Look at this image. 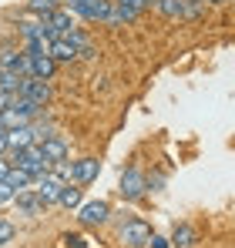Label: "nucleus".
Instances as JSON below:
<instances>
[{"label":"nucleus","mask_w":235,"mask_h":248,"mask_svg":"<svg viewBox=\"0 0 235 248\" xmlns=\"http://www.w3.org/2000/svg\"><path fill=\"white\" fill-rule=\"evenodd\" d=\"M40 108L37 104H31L27 97H17L14 94V101H10V108L7 111H0V127L3 131H10V127H20V124H31L34 121V114H37Z\"/></svg>","instance_id":"1"},{"label":"nucleus","mask_w":235,"mask_h":248,"mask_svg":"<svg viewBox=\"0 0 235 248\" xmlns=\"http://www.w3.org/2000/svg\"><path fill=\"white\" fill-rule=\"evenodd\" d=\"M14 168H20V171H27L31 178H40V174H47L50 171V165L44 161V155H40V144L34 141V144H27V148H20V151H14Z\"/></svg>","instance_id":"2"},{"label":"nucleus","mask_w":235,"mask_h":248,"mask_svg":"<svg viewBox=\"0 0 235 248\" xmlns=\"http://www.w3.org/2000/svg\"><path fill=\"white\" fill-rule=\"evenodd\" d=\"M118 238H121V245H124V248H145V245H148V238H151V228H148V221L131 218V221L121 225Z\"/></svg>","instance_id":"3"},{"label":"nucleus","mask_w":235,"mask_h":248,"mask_svg":"<svg viewBox=\"0 0 235 248\" xmlns=\"http://www.w3.org/2000/svg\"><path fill=\"white\" fill-rule=\"evenodd\" d=\"M118 191H121L124 202H138V198L148 191V178H145L138 168H128V171L121 174V188H118Z\"/></svg>","instance_id":"4"},{"label":"nucleus","mask_w":235,"mask_h":248,"mask_svg":"<svg viewBox=\"0 0 235 248\" xmlns=\"http://www.w3.org/2000/svg\"><path fill=\"white\" fill-rule=\"evenodd\" d=\"M34 181H37V185H34V191H37V198L44 202V208H47V205H57V198H61V191H64V185H67V181H61V178H57V174H50V171H47V174H40V178H34Z\"/></svg>","instance_id":"5"},{"label":"nucleus","mask_w":235,"mask_h":248,"mask_svg":"<svg viewBox=\"0 0 235 248\" xmlns=\"http://www.w3.org/2000/svg\"><path fill=\"white\" fill-rule=\"evenodd\" d=\"M17 97H27L31 104L44 108V104L50 101V84L40 81V78H24V84H20V94H17Z\"/></svg>","instance_id":"6"},{"label":"nucleus","mask_w":235,"mask_h":248,"mask_svg":"<svg viewBox=\"0 0 235 248\" xmlns=\"http://www.w3.org/2000/svg\"><path fill=\"white\" fill-rule=\"evenodd\" d=\"M108 215H111V205L108 202H84V205H78L81 225H104Z\"/></svg>","instance_id":"7"},{"label":"nucleus","mask_w":235,"mask_h":248,"mask_svg":"<svg viewBox=\"0 0 235 248\" xmlns=\"http://www.w3.org/2000/svg\"><path fill=\"white\" fill-rule=\"evenodd\" d=\"M98 171H101V161H98V158H81V161H71V178H67V181H74V185H91V181L98 178Z\"/></svg>","instance_id":"8"},{"label":"nucleus","mask_w":235,"mask_h":248,"mask_svg":"<svg viewBox=\"0 0 235 248\" xmlns=\"http://www.w3.org/2000/svg\"><path fill=\"white\" fill-rule=\"evenodd\" d=\"M40 144V155H44V161L54 168V165H61V161H67V141L64 138H44V141H37Z\"/></svg>","instance_id":"9"},{"label":"nucleus","mask_w":235,"mask_h":248,"mask_svg":"<svg viewBox=\"0 0 235 248\" xmlns=\"http://www.w3.org/2000/svg\"><path fill=\"white\" fill-rule=\"evenodd\" d=\"M0 67L7 74H17V78H27V54L14 50V47H3L0 50Z\"/></svg>","instance_id":"10"},{"label":"nucleus","mask_w":235,"mask_h":248,"mask_svg":"<svg viewBox=\"0 0 235 248\" xmlns=\"http://www.w3.org/2000/svg\"><path fill=\"white\" fill-rule=\"evenodd\" d=\"M34 141H40V134H37V127H31V124H20V127L7 131V148L10 151H20V148H27Z\"/></svg>","instance_id":"11"},{"label":"nucleus","mask_w":235,"mask_h":248,"mask_svg":"<svg viewBox=\"0 0 235 248\" xmlns=\"http://www.w3.org/2000/svg\"><path fill=\"white\" fill-rule=\"evenodd\" d=\"M54 67H57L54 57H47V54H27V78H40V81H47V78L54 74Z\"/></svg>","instance_id":"12"},{"label":"nucleus","mask_w":235,"mask_h":248,"mask_svg":"<svg viewBox=\"0 0 235 248\" xmlns=\"http://www.w3.org/2000/svg\"><path fill=\"white\" fill-rule=\"evenodd\" d=\"M17 211H20V215H27V218H34V215L44 211V202L37 198V191H34V188L17 191Z\"/></svg>","instance_id":"13"},{"label":"nucleus","mask_w":235,"mask_h":248,"mask_svg":"<svg viewBox=\"0 0 235 248\" xmlns=\"http://www.w3.org/2000/svg\"><path fill=\"white\" fill-rule=\"evenodd\" d=\"M50 57L61 61V64H71V61H78V47L67 41V37H54L50 41Z\"/></svg>","instance_id":"14"},{"label":"nucleus","mask_w":235,"mask_h":248,"mask_svg":"<svg viewBox=\"0 0 235 248\" xmlns=\"http://www.w3.org/2000/svg\"><path fill=\"white\" fill-rule=\"evenodd\" d=\"M155 7H158V14L168 17V20H182L188 14V0H155Z\"/></svg>","instance_id":"15"},{"label":"nucleus","mask_w":235,"mask_h":248,"mask_svg":"<svg viewBox=\"0 0 235 248\" xmlns=\"http://www.w3.org/2000/svg\"><path fill=\"white\" fill-rule=\"evenodd\" d=\"M3 181H7V185H10L14 191H24V188H27V185H31L34 178H31L27 171H20V168H10V171L3 174Z\"/></svg>","instance_id":"16"},{"label":"nucleus","mask_w":235,"mask_h":248,"mask_svg":"<svg viewBox=\"0 0 235 248\" xmlns=\"http://www.w3.org/2000/svg\"><path fill=\"white\" fill-rule=\"evenodd\" d=\"M171 245H175V248H192V245H195V228H192V225H178Z\"/></svg>","instance_id":"17"},{"label":"nucleus","mask_w":235,"mask_h":248,"mask_svg":"<svg viewBox=\"0 0 235 248\" xmlns=\"http://www.w3.org/2000/svg\"><path fill=\"white\" fill-rule=\"evenodd\" d=\"M57 205H61V208H78V205H81V188H71V185H64V191H61Z\"/></svg>","instance_id":"18"},{"label":"nucleus","mask_w":235,"mask_h":248,"mask_svg":"<svg viewBox=\"0 0 235 248\" xmlns=\"http://www.w3.org/2000/svg\"><path fill=\"white\" fill-rule=\"evenodd\" d=\"M31 10L40 14V17H47V14H54V10H57V0H31Z\"/></svg>","instance_id":"19"},{"label":"nucleus","mask_w":235,"mask_h":248,"mask_svg":"<svg viewBox=\"0 0 235 248\" xmlns=\"http://www.w3.org/2000/svg\"><path fill=\"white\" fill-rule=\"evenodd\" d=\"M7 242H14V225L0 221V245H7Z\"/></svg>","instance_id":"20"},{"label":"nucleus","mask_w":235,"mask_h":248,"mask_svg":"<svg viewBox=\"0 0 235 248\" xmlns=\"http://www.w3.org/2000/svg\"><path fill=\"white\" fill-rule=\"evenodd\" d=\"M14 195H17V191H14V188H10V185H7V181L0 178V205H7V202H10Z\"/></svg>","instance_id":"21"},{"label":"nucleus","mask_w":235,"mask_h":248,"mask_svg":"<svg viewBox=\"0 0 235 248\" xmlns=\"http://www.w3.org/2000/svg\"><path fill=\"white\" fill-rule=\"evenodd\" d=\"M148 245H151V248H171V238H165V235H155V232H151Z\"/></svg>","instance_id":"22"},{"label":"nucleus","mask_w":235,"mask_h":248,"mask_svg":"<svg viewBox=\"0 0 235 248\" xmlns=\"http://www.w3.org/2000/svg\"><path fill=\"white\" fill-rule=\"evenodd\" d=\"M64 245H67V248H87L81 235H64Z\"/></svg>","instance_id":"23"},{"label":"nucleus","mask_w":235,"mask_h":248,"mask_svg":"<svg viewBox=\"0 0 235 248\" xmlns=\"http://www.w3.org/2000/svg\"><path fill=\"white\" fill-rule=\"evenodd\" d=\"M10 101H14V94H7V91H0V111H7V108H10Z\"/></svg>","instance_id":"24"},{"label":"nucleus","mask_w":235,"mask_h":248,"mask_svg":"<svg viewBox=\"0 0 235 248\" xmlns=\"http://www.w3.org/2000/svg\"><path fill=\"white\" fill-rule=\"evenodd\" d=\"M10 168H14V165H7V161H3V158H0V178H3V174H7V171H10Z\"/></svg>","instance_id":"25"},{"label":"nucleus","mask_w":235,"mask_h":248,"mask_svg":"<svg viewBox=\"0 0 235 248\" xmlns=\"http://www.w3.org/2000/svg\"><path fill=\"white\" fill-rule=\"evenodd\" d=\"M0 78H3V67H0Z\"/></svg>","instance_id":"26"}]
</instances>
